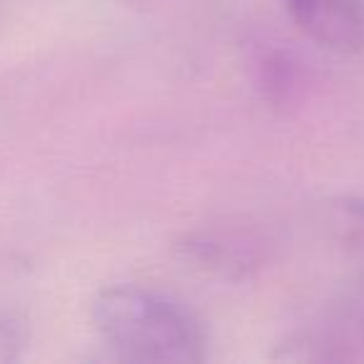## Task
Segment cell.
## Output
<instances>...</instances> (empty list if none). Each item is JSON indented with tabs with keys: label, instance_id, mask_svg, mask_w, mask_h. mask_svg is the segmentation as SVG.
I'll list each match as a JSON object with an SVG mask.
<instances>
[{
	"label": "cell",
	"instance_id": "1",
	"mask_svg": "<svg viewBox=\"0 0 364 364\" xmlns=\"http://www.w3.org/2000/svg\"><path fill=\"white\" fill-rule=\"evenodd\" d=\"M102 344L122 362L193 364L208 359L205 327L182 302L140 284H110L92 299Z\"/></svg>",
	"mask_w": 364,
	"mask_h": 364
},
{
	"label": "cell",
	"instance_id": "2",
	"mask_svg": "<svg viewBox=\"0 0 364 364\" xmlns=\"http://www.w3.org/2000/svg\"><path fill=\"white\" fill-rule=\"evenodd\" d=\"M297 31L337 55L364 53V0H279Z\"/></svg>",
	"mask_w": 364,
	"mask_h": 364
},
{
	"label": "cell",
	"instance_id": "3",
	"mask_svg": "<svg viewBox=\"0 0 364 364\" xmlns=\"http://www.w3.org/2000/svg\"><path fill=\"white\" fill-rule=\"evenodd\" d=\"M257 85L262 97L272 107H284L294 100L297 92V68L287 53L272 50L264 53L257 63Z\"/></svg>",
	"mask_w": 364,
	"mask_h": 364
},
{
	"label": "cell",
	"instance_id": "4",
	"mask_svg": "<svg viewBox=\"0 0 364 364\" xmlns=\"http://www.w3.org/2000/svg\"><path fill=\"white\" fill-rule=\"evenodd\" d=\"M28 347V329L18 317L0 314V364H11L23 357Z\"/></svg>",
	"mask_w": 364,
	"mask_h": 364
},
{
	"label": "cell",
	"instance_id": "5",
	"mask_svg": "<svg viewBox=\"0 0 364 364\" xmlns=\"http://www.w3.org/2000/svg\"><path fill=\"white\" fill-rule=\"evenodd\" d=\"M362 339H364V322H362Z\"/></svg>",
	"mask_w": 364,
	"mask_h": 364
}]
</instances>
